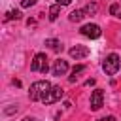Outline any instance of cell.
<instances>
[{
  "mask_svg": "<svg viewBox=\"0 0 121 121\" xmlns=\"http://www.w3.org/2000/svg\"><path fill=\"white\" fill-rule=\"evenodd\" d=\"M51 87H53V85H51L49 81H45V79L34 81V83L30 85V91H28V98H30L32 102L43 100V98H45V95L49 93V89H51Z\"/></svg>",
  "mask_w": 121,
  "mask_h": 121,
  "instance_id": "1",
  "label": "cell"
},
{
  "mask_svg": "<svg viewBox=\"0 0 121 121\" xmlns=\"http://www.w3.org/2000/svg\"><path fill=\"white\" fill-rule=\"evenodd\" d=\"M119 66H121V60H119V55H117V53H110V55L104 59V62H102V70H104L108 76L117 74Z\"/></svg>",
  "mask_w": 121,
  "mask_h": 121,
  "instance_id": "2",
  "label": "cell"
},
{
  "mask_svg": "<svg viewBox=\"0 0 121 121\" xmlns=\"http://www.w3.org/2000/svg\"><path fill=\"white\" fill-rule=\"evenodd\" d=\"M30 70H32V72H42V74H45V72L49 70V66H47V57H45L43 53H36L34 59H32V62H30Z\"/></svg>",
  "mask_w": 121,
  "mask_h": 121,
  "instance_id": "3",
  "label": "cell"
},
{
  "mask_svg": "<svg viewBox=\"0 0 121 121\" xmlns=\"http://www.w3.org/2000/svg\"><path fill=\"white\" fill-rule=\"evenodd\" d=\"M79 32H81L83 36L91 38V40H95V38H100V34H102L100 26H98V25H95V23H87V25H83V26L79 28Z\"/></svg>",
  "mask_w": 121,
  "mask_h": 121,
  "instance_id": "4",
  "label": "cell"
},
{
  "mask_svg": "<svg viewBox=\"0 0 121 121\" xmlns=\"http://www.w3.org/2000/svg\"><path fill=\"white\" fill-rule=\"evenodd\" d=\"M62 95H64V91L59 87V85H53L51 89H49V93L45 95V98L42 100L43 104H53V102H57V100H60L62 98Z\"/></svg>",
  "mask_w": 121,
  "mask_h": 121,
  "instance_id": "5",
  "label": "cell"
},
{
  "mask_svg": "<svg viewBox=\"0 0 121 121\" xmlns=\"http://www.w3.org/2000/svg\"><path fill=\"white\" fill-rule=\"evenodd\" d=\"M68 53H70V57H72V59L79 60V59H85L91 51H89V47H87V45H74Z\"/></svg>",
  "mask_w": 121,
  "mask_h": 121,
  "instance_id": "6",
  "label": "cell"
},
{
  "mask_svg": "<svg viewBox=\"0 0 121 121\" xmlns=\"http://www.w3.org/2000/svg\"><path fill=\"white\" fill-rule=\"evenodd\" d=\"M102 100H104V91L102 89H95L91 95V110H100L102 108Z\"/></svg>",
  "mask_w": 121,
  "mask_h": 121,
  "instance_id": "7",
  "label": "cell"
},
{
  "mask_svg": "<svg viewBox=\"0 0 121 121\" xmlns=\"http://www.w3.org/2000/svg\"><path fill=\"white\" fill-rule=\"evenodd\" d=\"M53 76H64L66 72H68V62L66 60H62V59H57L55 60V64H53Z\"/></svg>",
  "mask_w": 121,
  "mask_h": 121,
  "instance_id": "8",
  "label": "cell"
},
{
  "mask_svg": "<svg viewBox=\"0 0 121 121\" xmlns=\"http://www.w3.org/2000/svg\"><path fill=\"white\" fill-rule=\"evenodd\" d=\"M83 17H85V9H74V11L68 15V19H70L72 23H79Z\"/></svg>",
  "mask_w": 121,
  "mask_h": 121,
  "instance_id": "9",
  "label": "cell"
},
{
  "mask_svg": "<svg viewBox=\"0 0 121 121\" xmlns=\"http://www.w3.org/2000/svg\"><path fill=\"white\" fill-rule=\"evenodd\" d=\"M83 70H85V64H76V66L72 68V76L68 78V81H70V83H74V81H76V78H78V74H81Z\"/></svg>",
  "mask_w": 121,
  "mask_h": 121,
  "instance_id": "10",
  "label": "cell"
},
{
  "mask_svg": "<svg viewBox=\"0 0 121 121\" xmlns=\"http://www.w3.org/2000/svg\"><path fill=\"white\" fill-rule=\"evenodd\" d=\"M59 13H60V6H59V4H53V6L49 8V21H55V19L59 17Z\"/></svg>",
  "mask_w": 121,
  "mask_h": 121,
  "instance_id": "11",
  "label": "cell"
},
{
  "mask_svg": "<svg viewBox=\"0 0 121 121\" xmlns=\"http://www.w3.org/2000/svg\"><path fill=\"white\" fill-rule=\"evenodd\" d=\"M45 45H47V47H51V49H55V51H60V49H62L60 42H59V40H55V38H49V40H45Z\"/></svg>",
  "mask_w": 121,
  "mask_h": 121,
  "instance_id": "12",
  "label": "cell"
},
{
  "mask_svg": "<svg viewBox=\"0 0 121 121\" xmlns=\"http://www.w3.org/2000/svg\"><path fill=\"white\" fill-rule=\"evenodd\" d=\"M83 9H85V15H95L96 9H98V6H96V2H89Z\"/></svg>",
  "mask_w": 121,
  "mask_h": 121,
  "instance_id": "13",
  "label": "cell"
},
{
  "mask_svg": "<svg viewBox=\"0 0 121 121\" xmlns=\"http://www.w3.org/2000/svg\"><path fill=\"white\" fill-rule=\"evenodd\" d=\"M4 19H6V21H11V19H15V21H17V19H21V11H19V9H9V11L6 13V17H4Z\"/></svg>",
  "mask_w": 121,
  "mask_h": 121,
  "instance_id": "14",
  "label": "cell"
},
{
  "mask_svg": "<svg viewBox=\"0 0 121 121\" xmlns=\"http://www.w3.org/2000/svg\"><path fill=\"white\" fill-rule=\"evenodd\" d=\"M36 4V0H21V8H32Z\"/></svg>",
  "mask_w": 121,
  "mask_h": 121,
  "instance_id": "15",
  "label": "cell"
},
{
  "mask_svg": "<svg viewBox=\"0 0 121 121\" xmlns=\"http://www.w3.org/2000/svg\"><path fill=\"white\" fill-rule=\"evenodd\" d=\"M110 13L112 15H119V4H112L110 6Z\"/></svg>",
  "mask_w": 121,
  "mask_h": 121,
  "instance_id": "16",
  "label": "cell"
},
{
  "mask_svg": "<svg viewBox=\"0 0 121 121\" xmlns=\"http://www.w3.org/2000/svg\"><path fill=\"white\" fill-rule=\"evenodd\" d=\"M70 2H72V0H57V4H59V6H68Z\"/></svg>",
  "mask_w": 121,
  "mask_h": 121,
  "instance_id": "17",
  "label": "cell"
},
{
  "mask_svg": "<svg viewBox=\"0 0 121 121\" xmlns=\"http://www.w3.org/2000/svg\"><path fill=\"white\" fill-rule=\"evenodd\" d=\"M98 121H115V117L113 115H108V117H100Z\"/></svg>",
  "mask_w": 121,
  "mask_h": 121,
  "instance_id": "18",
  "label": "cell"
},
{
  "mask_svg": "<svg viewBox=\"0 0 121 121\" xmlns=\"http://www.w3.org/2000/svg\"><path fill=\"white\" fill-rule=\"evenodd\" d=\"M13 112H17V106H15V108H6V113H8V115L13 113Z\"/></svg>",
  "mask_w": 121,
  "mask_h": 121,
  "instance_id": "19",
  "label": "cell"
},
{
  "mask_svg": "<svg viewBox=\"0 0 121 121\" xmlns=\"http://www.w3.org/2000/svg\"><path fill=\"white\" fill-rule=\"evenodd\" d=\"M85 85H87V87H91V85H95V79H93V78H91V79H87V81H85Z\"/></svg>",
  "mask_w": 121,
  "mask_h": 121,
  "instance_id": "20",
  "label": "cell"
},
{
  "mask_svg": "<svg viewBox=\"0 0 121 121\" xmlns=\"http://www.w3.org/2000/svg\"><path fill=\"white\" fill-rule=\"evenodd\" d=\"M23 121H36V119H34V117H25Z\"/></svg>",
  "mask_w": 121,
  "mask_h": 121,
  "instance_id": "21",
  "label": "cell"
}]
</instances>
